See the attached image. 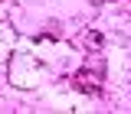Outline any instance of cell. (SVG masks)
<instances>
[{"label": "cell", "instance_id": "1", "mask_svg": "<svg viewBox=\"0 0 131 114\" xmlns=\"http://www.w3.org/2000/svg\"><path fill=\"white\" fill-rule=\"evenodd\" d=\"M72 85L79 91H85V95H98L102 91V75L98 72H75L72 75Z\"/></svg>", "mask_w": 131, "mask_h": 114}, {"label": "cell", "instance_id": "2", "mask_svg": "<svg viewBox=\"0 0 131 114\" xmlns=\"http://www.w3.org/2000/svg\"><path fill=\"white\" fill-rule=\"evenodd\" d=\"M102 42H105V36H102L98 30H92V33H89V46H102Z\"/></svg>", "mask_w": 131, "mask_h": 114}]
</instances>
